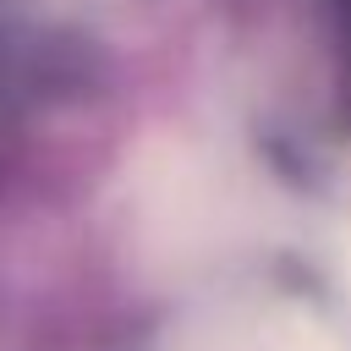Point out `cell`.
I'll list each match as a JSON object with an SVG mask.
<instances>
[{"label": "cell", "mask_w": 351, "mask_h": 351, "mask_svg": "<svg viewBox=\"0 0 351 351\" xmlns=\"http://www.w3.org/2000/svg\"><path fill=\"white\" fill-rule=\"evenodd\" d=\"M346 16H351V0H346Z\"/></svg>", "instance_id": "6da1fadb"}]
</instances>
